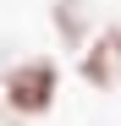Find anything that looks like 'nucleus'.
Returning <instances> with one entry per match:
<instances>
[{"label":"nucleus","mask_w":121,"mask_h":126,"mask_svg":"<svg viewBox=\"0 0 121 126\" xmlns=\"http://www.w3.org/2000/svg\"><path fill=\"white\" fill-rule=\"evenodd\" d=\"M0 99H6V110H11V115H22V121L50 115V110H55V99H60V66H55L50 55L17 60V66L0 77Z\"/></svg>","instance_id":"obj_1"},{"label":"nucleus","mask_w":121,"mask_h":126,"mask_svg":"<svg viewBox=\"0 0 121 126\" xmlns=\"http://www.w3.org/2000/svg\"><path fill=\"white\" fill-rule=\"evenodd\" d=\"M88 88H116L121 82V28H99V38H88L83 60H77Z\"/></svg>","instance_id":"obj_2"},{"label":"nucleus","mask_w":121,"mask_h":126,"mask_svg":"<svg viewBox=\"0 0 121 126\" xmlns=\"http://www.w3.org/2000/svg\"><path fill=\"white\" fill-rule=\"evenodd\" d=\"M50 22H55V33H60V44H66V49H88L94 16H88L83 0H55V6H50Z\"/></svg>","instance_id":"obj_3"}]
</instances>
